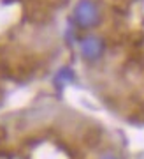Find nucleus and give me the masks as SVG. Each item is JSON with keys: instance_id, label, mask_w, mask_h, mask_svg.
<instances>
[{"instance_id": "7ed1b4c3", "label": "nucleus", "mask_w": 144, "mask_h": 159, "mask_svg": "<svg viewBox=\"0 0 144 159\" xmlns=\"http://www.w3.org/2000/svg\"><path fill=\"white\" fill-rule=\"evenodd\" d=\"M100 159H118V157L114 156V154H105V156H102Z\"/></svg>"}, {"instance_id": "f257e3e1", "label": "nucleus", "mask_w": 144, "mask_h": 159, "mask_svg": "<svg viewBox=\"0 0 144 159\" xmlns=\"http://www.w3.org/2000/svg\"><path fill=\"white\" fill-rule=\"evenodd\" d=\"M100 12L93 0H79L74 9V21L81 29H91L99 23Z\"/></svg>"}, {"instance_id": "f03ea898", "label": "nucleus", "mask_w": 144, "mask_h": 159, "mask_svg": "<svg viewBox=\"0 0 144 159\" xmlns=\"http://www.w3.org/2000/svg\"><path fill=\"white\" fill-rule=\"evenodd\" d=\"M102 51H104V43L97 35H88L81 41V55L90 62L97 60L102 55Z\"/></svg>"}]
</instances>
